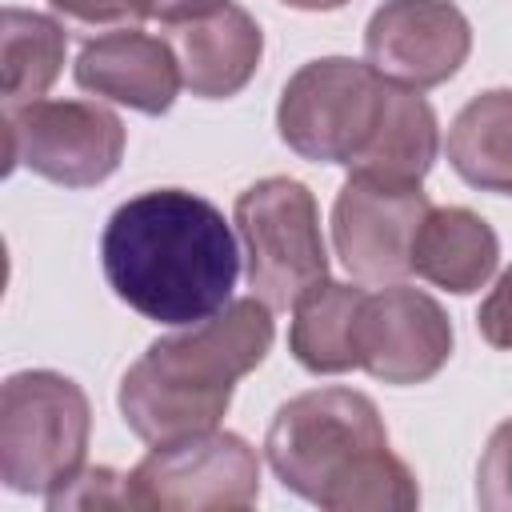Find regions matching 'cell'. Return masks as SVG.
Wrapping results in <instances>:
<instances>
[{"mask_svg":"<svg viewBox=\"0 0 512 512\" xmlns=\"http://www.w3.org/2000/svg\"><path fill=\"white\" fill-rule=\"evenodd\" d=\"M100 264L132 312L188 328L232 304L240 248L212 200L184 188H152L108 216Z\"/></svg>","mask_w":512,"mask_h":512,"instance_id":"1","label":"cell"},{"mask_svg":"<svg viewBox=\"0 0 512 512\" xmlns=\"http://www.w3.org/2000/svg\"><path fill=\"white\" fill-rule=\"evenodd\" d=\"M264 456L276 480L332 512H412L420 488L388 448L380 408L356 388H312L276 408Z\"/></svg>","mask_w":512,"mask_h":512,"instance_id":"2","label":"cell"},{"mask_svg":"<svg viewBox=\"0 0 512 512\" xmlns=\"http://www.w3.org/2000/svg\"><path fill=\"white\" fill-rule=\"evenodd\" d=\"M272 336V304L252 292L200 324L152 340L120 380L124 424L152 448L212 432L232 404L236 380L264 364Z\"/></svg>","mask_w":512,"mask_h":512,"instance_id":"3","label":"cell"},{"mask_svg":"<svg viewBox=\"0 0 512 512\" xmlns=\"http://www.w3.org/2000/svg\"><path fill=\"white\" fill-rule=\"evenodd\" d=\"M92 408L72 376L52 368L12 372L0 388V480L20 496L64 488L88 452Z\"/></svg>","mask_w":512,"mask_h":512,"instance_id":"4","label":"cell"},{"mask_svg":"<svg viewBox=\"0 0 512 512\" xmlns=\"http://www.w3.org/2000/svg\"><path fill=\"white\" fill-rule=\"evenodd\" d=\"M236 228L244 240V276L272 308H296L328 280L320 208L308 184L264 176L236 196Z\"/></svg>","mask_w":512,"mask_h":512,"instance_id":"5","label":"cell"},{"mask_svg":"<svg viewBox=\"0 0 512 512\" xmlns=\"http://www.w3.org/2000/svg\"><path fill=\"white\" fill-rule=\"evenodd\" d=\"M388 80L352 56L300 64L276 104L280 140L312 164H352L384 112Z\"/></svg>","mask_w":512,"mask_h":512,"instance_id":"6","label":"cell"},{"mask_svg":"<svg viewBox=\"0 0 512 512\" xmlns=\"http://www.w3.org/2000/svg\"><path fill=\"white\" fill-rule=\"evenodd\" d=\"M128 508L160 512H244L260 500V456L236 432H200L156 444L124 472Z\"/></svg>","mask_w":512,"mask_h":512,"instance_id":"7","label":"cell"},{"mask_svg":"<svg viewBox=\"0 0 512 512\" xmlns=\"http://www.w3.org/2000/svg\"><path fill=\"white\" fill-rule=\"evenodd\" d=\"M124 120L96 100H32L4 108V156L12 168L64 188H96L124 160Z\"/></svg>","mask_w":512,"mask_h":512,"instance_id":"8","label":"cell"},{"mask_svg":"<svg viewBox=\"0 0 512 512\" xmlns=\"http://www.w3.org/2000/svg\"><path fill=\"white\" fill-rule=\"evenodd\" d=\"M420 184L348 172L332 204V244L352 280L384 288L412 272V240L428 216Z\"/></svg>","mask_w":512,"mask_h":512,"instance_id":"9","label":"cell"},{"mask_svg":"<svg viewBox=\"0 0 512 512\" xmlns=\"http://www.w3.org/2000/svg\"><path fill=\"white\" fill-rule=\"evenodd\" d=\"M472 52V24L448 0H384L364 28V60L400 88L452 80Z\"/></svg>","mask_w":512,"mask_h":512,"instance_id":"10","label":"cell"},{"mask_svg":"<svg viewBox=\"0 0 512 512\" xmlns=\"http://www.w3.org/2000/svg\"><path fill=\"white\" fill-rule=\"evenodd\" d=\"M452 356V320L420 288L384 284L360 308V368L384 384H424Z\"/></svg>","mask_w":512,"mask_h":512,"instance_id":"11","label":"cell"},{"mask_svg":"<svg viewBox=\"0 0 512 512\" xmlns=\"http://www.w3.org/2000/svg\"><path fill=\"white\" fill-rule=\"evenodd\" d=\"M72 76L84 92L128 104L132 112H144V116L168 112L184 84L172 44L140 28L92 36L76 56Z\"/></svg>","mask_w":512,"mask_h":512,"instance_id":"12","label":"cell"},{"mask_svg":"<svg viewBox=\"0 0 512 512\" xmlns=\"http://www.w3.org/2000/svg\"><path fill=\"white\" fill-rule=\"evenodd\" d=\"M164 40L176 52L184 88L200 100L236 96L264 56V32L240 4H220L208 16L164 24Z\"/></svg>","mask_w":512,"mask_h":512,"instance_id":"13","label":"cell"},{"mask_svg":"<svg viewBox=\"0 0 512 512\" xmlns=\"http://www.w3.org/2000/svg\"><path fill=\"white\" fill-rule=\"evenodd\" d=\"M500 240L484 216L472 208H428L412 240V272L444 292L468 296L484 288L496 272Z\"/></svg>","mask_w":512,"mask_h":512,"instance_id":"14","label":"cell"},{"mask_svg":"<svg viewBox=\"0 0 512 512\" xmlns=\"http://www.w3.org/2000/svg\"><path fill=\"white\" fill-rule=\"evenodd\" d=\"M360 284L324 280L292 308L288 348L300 368L316 376H336L348 368H360V308H364Z\"/></svg>","mask_w":512,"mask_h":512,"instance_id":"15","label":"cell"},{"mask_svg":"<svg viewBox=\"0 0 512 512\" xmlns=\"http://www.w3.org/2000/svg\"><path fill=\"white\" fill-rule=\"evenodd\" d=\"M436 152H440V124L432 104L416 88L388 84L376 132L368 136L360 156L348 164V172H372L384 180L420 184L436 164Z\"/></svg>","mask_w":512,"mask_h":512,"instance_id":"16","label":"cell"},{"mask_svg":"<svg viewBox=\"0 0 512 512\" xmlns=\"http://www.w3.org/2000/svg\"><path fill=\"white\" fill-rule=\"evenodd\" d=\"M448 164L464 184L512 196V88H488L456 112Z\"/></svg>","mask_w":512,"mask_h":512,"instance_id":"17","label":"cell"},{"mask_svg":"<svg viewBox=\"0 0 512 512\" xmlns=\"http://www.w3.org/2000/svg\"><path fill=\"white\" fill-rule=\"evenodd\" d=\"M64 52H68V32L60 20L8 4L0 16L4 108H20V104L40 100L56 84V76L64 68Z\"/></svg>","mask_w":512,"mask_h":512,"instance_id":"18","label":"cell"},{"mask_svg":"<svg viewBox=\"0 0 512 512\" xmlns=\"http://www.w3.org/2000/svg\"><path fill=\"white\" fill-rule=\"evenodd\" d=\"M476 504L488 512H512V420L496 424L480 468H476Z\"/></svg>","mask_w":512,"mask_h":512,"instance_id":"19","label":"cell"},{"mask_svg":"<svg viewBox=\"0 0 512 512\" xmlns=\"http://www.w3.org/2000/svg\"><path fill=\"white\" fill-rule=\"evenodd\" d=\"M52 512L64 508H128V484L112 468H80L64 488L44 496Z\"/></svg>","mask_w":512,"mask_h":512,"instance_id":"20","label":"cell"},{"mask_svg":"<svg viewBox=\"0 0 512 512\" xmlns=\"http://www.w3.org/2000/svg\"><path fill=\"white\" fill-rule=\"evenodd\" d=\"M48 4L72 28H84V32H120L152 20L148 0H48Z\"/></svg>","mask_w":512,"mask_h":512,"instance_id":"21","label":"cell"},{"mask_svg":"<svg viewBox=\"0 0 512 512\" xmlns=\"http://www.w3.org/2000/svg\"><path fill=\"white\" fill-rule=\"evenodd\" d=\"M476 328L492 348L512 352V264L500 272V280L492 284V292L480 300L476 312Z\"/></svg>","mask_w":512,"mask_h":512,"instance_id":"22","label":"cell"},{"mask_svg":"<svg viewBox=\"0 0 512 512\" xmlns=\"http://www.w3.org/2000/svg\"><path fill=\"white\" fill-rule=\"evenodd\" d=\"M220 4H228V0H148V8H152V20H160V24L196 20V16H208V12H216Z\"/></svg>","mask_w":512,"mask_h":512,"instance_id":"23","label":"cell"},{"mask_svg":"<svg viewBox=\"0 0 512 512\" xmlns=\"http://www.w3.org/2000/svg\"><path fill=\"white\" fill-rule=\"evenodd\" d=\"M288 8H300V12H332V8H344L348 0H280Z\"/></svg>","mask_w":512,"mask_h":512,"instance_id":"24","label":"cell"}]
</instances>
